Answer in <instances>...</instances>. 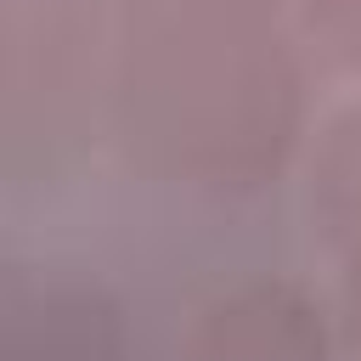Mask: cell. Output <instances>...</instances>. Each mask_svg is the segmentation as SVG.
<instances>
[{
  "instance_id": "cell-4",
  "label": "cell",
  "mask_w": 361,
  "mask_h": 361,
  "mask_svg": "<svg viewBox=\"0 0 361 361\" xmlns=\"http://www.w3.org/2000/svg\"><path fill=\"white\" fill-rule=\"evenodd\" d=\"M180 361H344V350L333 305L310 282L254 271L192 310Z\"/></svg>"
},
{
  "instance_id": "cell-1",
  "label": "cell",
  "mask_w": 361,
  "mask_h": 361,
  "mask_svg": "<svg viewBox=\"0 0 361 361\" xmlns=\"http://www.w3.org/2000/svg\"><path fill=\"white\" fill-rule=\"evenodd\" d=\"M293 0H113L107 141L158 186L254 197L310 141Z\"/></svg>"
},
{
  "instance_id": "cell-6",
  "label": "cell",
  "mask_w": 361,
  "mask_h": 361,
  "mask_svg": "<svg viewBox=\"0 0 361 361\" xmlns=\"http://www.w3.org/2000/svg\"><path fill=\"white\" fill-rule=\"evenodd\" d=\"M293 17L322 62L361 73V0H293Z\"/></svg>"
},
{
  "instance_id": "cell-2",
  "label": "cell",
  "mask_w": 361,
  "mask_h": 361,
  "mask_svg": "<svg viewBox=\"0 0 361 361\" xmlns=\"http://www.w3.org/2000/svg\"><path fill=\"white\" fill-rule=\"evenodd\" d=\"M113 0H0V164L11 186L62 180L107 135Z\"/></svg>"
},
{
  "instance_id": "cell-3",
  "label": "cell",
  "mask_w": 361,
  "mask_h": 361,
  "mask_svg": "<svg viewBox=\"0 0 361 361\" xmlns=\"http://www.w3.org/2000/svg\"><path fill=\"white\" fill-rule=\"evenodd\" d=\"M130 322L118 293L56 259L0 271V361H124Z\"/></svg>"
},
{
  "instance_id": "cell-5",
  "label": "cell",
  "mask_w": 361,
  "mask_h": 361,
  "mask_svg": "<svg viewBox=\"0 0 361 361\" xmlns=\"http://www.w3.org/2000/svg\"><path fill=\"white\" fill-rule=\"evenodd\" d=\"M299 186L310 237L333 265L327 305L338 322V350L344 361H361V96L333 107L310 130Z\"/></svg>"
}]
</instances>
